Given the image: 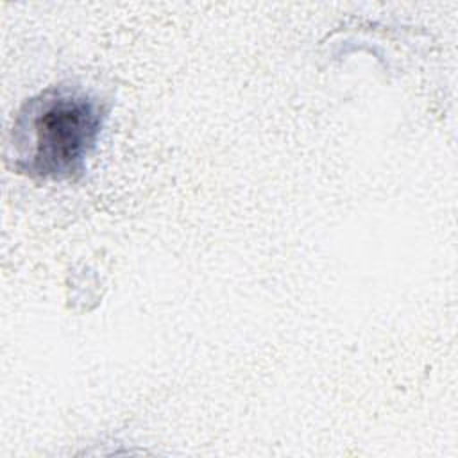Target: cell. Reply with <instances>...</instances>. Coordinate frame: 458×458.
Returning a JSON list of instances; mask_svg holds the SVG:
<instances>
[{
	"instance_id": "1",
	"label": "cell",
	"mask_w": 458,
	"mask_h": 458,
	"mask_svg": "<svg viewBox=\"0 0 458 458\" xmlns=\"http://www.w3.org/2000/svg\"><path fill=\"white\" fill-rule=\"evenodd\" d=\"M102 127L100 106L86 95L55 93L29 111V168L43 177H70L82 170Z\"/></svg>"
}]
</instances>
